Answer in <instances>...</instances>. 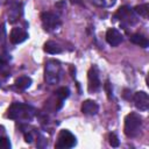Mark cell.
Wrapping results in <instances>:
<instances>
[{"instance_id": "5bb4252c", "label": "cell", "mask_w": 149, "mask_h": 149, "mask_svg": "<svg viewBox=\"0 0 149 149\" xmlns=\"http://www.w3.org/2000/svg\"><path fill=\"white\" fill-rule=\"evenodd\" d=\"M31 84V79L27 76H22V77H19L16 80H15V87L20 91H24L26 88H28Z\"/></svg>"}, {"instance_id": "2e32d148", "label": "cell", "mask_w": 149, "mask_h": 149, "mask_svg": "<svg viewBox=\"0 0 149 149\" xmlns=\"http://www.w3.org/2000/svg\"><path fill=\"white\" fill-rule=\"evenodd\" d=\"M148 12H149V5L148 3H143V5H139L134 8V13L139 14L140 16L147 17L148 16Z\"/></svg>"}, {"instance_id": "9c48e42d", "label": "cell", "mask_w": 149, "mask_h": 149, "mask_svg": "<svg viewBox=\"0 0 149 149\" xmlns=\"http://www.w3.org/2000/svg\"><path fill=\"white\" fill-rule=\"evenodd\" d=\"M114 17H115V19H119V20H121V21H127L128 23H134V22H135V20H134V19H135V15H134V13L130 10V8L127 7V6L120 7V8L116 10Z\"/></svg>"}, {"instance_id": "8992f818", "label": "cell", "mask_w": 149, "mask_h": 149, "mask_svg": "<svg viewBox=\"0 0 149 149\" xmlns=\"http://www.w3.org/2000/svg\"><path fill=\"white\" fill-rule=\"evenodd\" d=\"M87 79H88V85H87L88 92L91 93L97 92L100 88V79H99V72L97 66H91L87 73Z\"/></svg>"}, {"instance_id": "ffe728a7", "label": "cell", "mask_w": 149, "mask_h": 149, "mask_svg": "<svg viewBox=\"0 0 149 149\" xmlns=\"http://www.w3.org/2000/svg\"><path fill=\"white\" fill-rule=\"evenodd\" d=\"M33 140H34V137H33V135H31L30 133H26V134H24V141H26L27 143H31Z\"/></svg>"}, {"instance_id": "30bf717a", "label": "cell", "mask_w": 149, "mask_h": 149, "mask_svg": "<svg viewBox=\"0 0 149 149\" xmlns=\"http://www.w3.org/2000/svg\"><path fill=\"white\" fill-rule=\"evenodd\" d=\"M28 38V33L22 29V28H19V27H15L10 30V34H9V41L13 43V44H19V43H22L23 41H26Z\"/></svg>"}, {"instance_id": "d6986e66", "label": "cell", "mask_w": 149, "mask_h": 149, "mask_svg": "<svg viewBox=\"0 0 149 149\" xmlns=\"http://www.w3.org/2000/svg\"><path fill=\"white\" fill-rule=\"evenodd\" d=\"M104 88H105V91H106V94H107L108 99H112V98H113V88H112V84H111L108 80L105 83Z\"/></svg>"}, {"instance_id": "4fadbf2b", "label": "cell", "mask_w": 149, "mask_h": 149, "mask_svg": "<svg viewBox=\"0 0 149 149\" xmlns=\"http://www.w3.org/2000/svg\"><path fill=\"white\" fill-rule=\"evenodd\" d=\"M44 51L47 54H50V55H56V54H61L62 52V48L58 43L54 42V41H48L45 44H44Z\"/></svg>"}, {"instance_id": "6da1fadb", "label": "cell", "mask_w": 149, "mask_h": 149, "mask_svg": "<svg viewBox=\"0 0 149 149\" xmlns=\"http://www.w3.org/2000/svg\"><path fill=\"white\" fill-rule=\"evenodd\" d=\"M142 129V119L136 113H130L125 118V128L123 132L128 137H135L141 133Z\"/></svg>"}, {"instance_id": "ba28073f", "label": "cell", "mask_w": 149, "mask_h": 149, "mask_svg": "<svg viewBox=\"0 0 149 149\" xmlns=\"http://www.w3.org/2000/svg\"><path fill=\"white\" fill-rule=\"evenodd\" d=\"M106 41L109 45L112 47H116L119 45L122 41H123V36L122 34L115 29V28H109L107 31H106Z\"/></svg>"}, {"instance_id": "7402d4cb", "label": "cell", "mask_w": 149, "mask_h": 149, "mask_svg": "<svg viewBox=\"0 0 149 149\" xmlns=\"http://www.w3.org/2000/svg\"><path fill=\"white\" fill-rule=\"evenodd\" d=\"M3 133H5L3 127H0V136H2V135H3Z\"/></svg>"}, {"instance_id": "52a82bcc", "label": "cell", "mask_w": 149, "mask_h": 149, "mask_svg": "<svg viewBox=\"0 0 149 149\" xmlns=\"http://www.w3.org/2000/svg\"><path fill=\"white\" fill-rule=\"evenodd\" d=\"M134 105L137 109L140 111H147L148 107H149V97H148V93H146L144 91H139L134 94Z\"/></svg>"}, {"instance_id": "e0dca14e", "label": "cell", "mask_w": 149, "mask_h": 149, "mask_svg": "<svg viewBox=\"0 0 149 149\" xmlns=\"http://www.w3.org/2000/svg\"><path fill=\"white\" fill-rule=\"evenodd\" d=\"M108 140H109V144L112 146V147H119V144H120V142H119V139H118V136L114 134V133H111L109 135H108Z\"/></svg>"}, {"instance_id": "277c9868", "label": "cell", "mask_w": 149, "mask_h": 149, "mask_svg": "<svg viewBox=\"0 0 149 149\" xmlns=\"http://www.w3.org/2000/svg\"><path fill=\"white\" fill-rule=\"evenodd\" d=\"M77 144V140L76 136L68 129H62L58 134L55 148L58 149H68V148H72Z\"/></svg>"}, {"instance_id": "5b68a950", "label": "cell", "mask_w": 149, "mask_h": 149, "mask_svg": "<svg viewBox=\"0 0 149 149\" xmlns=\"http://www.w3.org/2000/svg\"><path fill=\"white\" fill-rule=\"evenodd\" d=\"M41 21H42V26L47 31H52L56 30L57 28H59L61 26V20L58 19V16L51 12H44L41 14Z\"/></svg>"}, {"instance_id": "3957f363", "label": "cell", "mask_w": 149, "mask_h": 149, "mask_svg": "<svg viewBox=\"0 0 149 149\" xmlns=\"http://www.w3.org/2000/svg\"><path fill=\"white\" fill-rule=\"evenodd\" d=\"M61 77V65L59 62L57 61H48L45 64V70H44V79L48 84L55 85L59 81Z\"/></svg>"}, {"instance_id": "ac0fdd59", "label": "cell", "mask_w": 149, "mask_h": 149, "mask_svg": "<svg viewBox=\"0 0 149 149\" xmlns=\"http://www.w3.org/2000/svg\"><path fill=\"white\" fill-rule=\"evenodd\" d=\"M10 148V142L7 137L0 136V149H9Z\"/></svg>"}, {"instance_id": "7a4b0ae2", "label": "cell", "mask_w": 149, "mask_h": 149, "mask_svg": "<svg viewBox=\"0 0 149 149\" xmlns=\"http://www.w3.org/2000/svg\"><path fill=\"white\" fill-rule=\"evenodd\" d=\"M35 109L31 106L20 104V102H14L9 108H8V118L9 119H28L30 120L34 116Z\"/></svg>"}, {"instance_id": "8fae6325", "label": "cell", "mask_w": 149, "mask_h": 149, "mask_svg": "<svg viewBox=\"0 0 149 149\" xmlns=\"http://www.w3.org/2000/svg\"><path fill=\"white\" fill-rule=\"evenodd\" d=\"M98 111H99V106L93 100L88 99V100H85L81 104V112L85 115H94V114L98 113Z\"/></svg>"}, {"instance_id": "9a60e30c", "label": "cell", "mask_w": 149, "mask_h": 149, "mask_svg": "<svg viewBox=\"0 0 149 149\" xmlns=\"http://www.w3.org/2000/svg\"><path fill=\"white\" fill-rule=\"evenodd\" d=\"M56 95H57V98H58V101L63 105V101L70 95V90H69L68 87H61V88L57 90Z\"/></svg>"}, {"instance_id": "44dd1931", "label": "cell", "mask_w": 149, "mask_h": 149, "mask_svg": "<svg viewBox=\"0 0 149 149\" xmlns=\"http://www.w3.org/2000/svg\"><path fill=\"white\" fill-rule=\"evenodd\" d=\"M71 2H72V3H78V5H80V3H81V0H71Z\"/></svg>"}, {"instance_id": "7c38bea8", "label": "cell", "mask_w": 149, "mask_h": 149, "mask_svg": "<svg viewBox=\"0 0 149 149\" xmlns=\"http://www.w3.org/2000/svg\"><path fill=\"white\" fill-rule=\"evenodd\" d=\"M129 41H130L132 43L136 44V45L142 47V48H148V45H149V42H148L147 37H144L142 34H139V33L133 34V35L129 37Z\"/></svg>"}]
</instances>
